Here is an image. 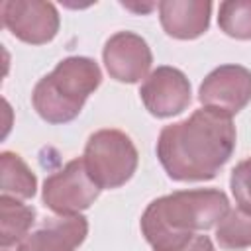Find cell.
<instances>
[{
  "instance_id": "obj_1",
  "label": "cell",
  "mask_w": 251,
  "mask_h": 251,
  "mask_svg": "<svg viewBox=\"0 0 251 251\" xmlns=\"http://www.w3.org/2000/svg\"><path fill=\"white\" fill-rule=\"evenodd\" d=\"M235 139L231 116L202 106L188 118L165 126L157 137L155 153L173 180H212L233 155Z\"/></svg>"
},
{
  "instance_id": "obj_2",
  "label": "cell",
  "mask_w": 251,
  "mask_h": 251,
  "mask_svg": "<svg viewBox=\"0 0 251 251\" xmlns=\"http://www.w3.org/2000/svg\"><path fill=\"white\" fill-rule=\"evenodd\" d=\"M227 210L229 200L220 188L175 190L149 202L139 226L153 251H169L216 227Z\"/></svg>"
},
{
  "instance_id": "obj_3",
  "label": "cell",
  "mask_w": 251,
  "mask_h": 251,
  "mask_svg": "<svg viewBox=\"0 0 251 251\" xmlns=\"http://www.w3.org/2000/svg\"><path fill=\"white\" fill-rule=\"evenodd\" d=\"M100 82L102 71L94 59L71 55L37 80L31 92V104L47 124H67L80 114L86 98Z\"/></svg>"
},
{
  "instance_id": "obj_4",
  "label": "cell",
  "mask_w": 251,
  "mask_h": 251,
  "mask_svg": "<svg viewBox=\"0 0 251 251\" xmlns=\"http://www.w3.org/2000/svg\"><path fill=\"white\" fill-rule=\"evenodd\" d=\"M82 161L100 190H110L124 186L133 176L139 153L127 133L120 129H98L88 137Z\"/></svg>"
},
{
  "instance_id": "obj_5",
  "label": "cell",
  "mask_w": 251,
  "mask_h": 251,
  "mask_svg": "<svg viewBox=\"0 0 251 251\" xmlns=\"http://www.w3.org/2000/svg\"><path fill=\"white\" fill-rule=\"evenodd\" d=\"M100 194V186L90 178L82 157L69 161L49 175L41 188V200L57 216H78L90 208Z\"/></svg>"
},
{
  "instance_id": "obj_6",
  "label": "cell",
  "mask_w": 251,
  "mask_h": 251,
  "mask_svg": "<svg viewBox=\"0 0 251 251\" xmlns=\"http://www.w3.org/2000/svg\"><path fill=\"white\" fill-rule=\"evenodd\" d=\"M0 12L4 27L29 45L49 43L61 25L55 4L43 0H4Z\"/></svg>"
},
{
  "instance_id": "obj_7",
  "label": "cell",
  "mask_w": 251,
  "mask_h": 251,
  "mask_svg": "<svg viewBox=\"0 0 251 251\" xmlns=\"http://www.w3.org/2000/svg\"><path fill=\"white\" fill-rule=\"evenodd\" d=\"M145 110L155 118H173L184 112L192 100V88L186 75L169 65H161L147 75L139 88Z\"/></svg>"
},
{
  "instance_id": "obj_8",
  "label": "cell",
  "mask_w": 251,
  "mask_h": 251,
  "mask_svg": "<svg viewBox=\"0 0 251 251\" xmlns=\"http://www.w3.org/2000/svg\"><path fill=\"white\" fill-rule=\"evenodd\" d=\"M204 108H214L229 116L241 112L251 102V71L241 65H220L206 75L198 88Z\"/></svg>"
},
{
  "instance_id": "obj_9",
  "label": "cell",
  "mask_w": 251,
  "mask_h": 251,
  "mask_svg": "<svg viewBox=\"0 0 251 251\" xmlns=\"http://www.w3.org/2000/svg\"><path fill=\"white\" fill-rule=\"evenodd\" d=\"M102 61L114 80L133 84L147 78L153 65V53L141 35L133 31H118L104 43Z\"/></svg>"
},
{
  "instance_id": "obj_10",
  "label": "cell",
  "mask_w": 251,
  "mask_h": 251,
  "mask_svg": "<svg viewBox=\"0 0 251 251\" xmlns=\"http://www.w3.org/2000/svg\"><path fill=\"white\" fill-rule=\"evenodd\" d=\"M88 235V220L78 216H59L27 233L16 251H76Z\"/></svg>"
},
{
  "instance_id": "obj_11",
  "label": "cell",
  "mask_w": 251,
  "mask_h": 251,
  "mask_svg": "<svg viewBox=\"0 0 251 251\" xmlns=\"http://www.w3.org/2000/svg\"><path fill=\"white\" fill-rule=\"evenodd\" d=\"M212 2L208 0H163L159 2V22L169 37L196 39L210 27Z\"/></svg>"
},
{
  "instance_id": "obj_12",
  "label": "cell",
  "mask_w": 251,
  "mask_h": 251,
  "mask_svg": "<svg viewBox=\"0 0 251 251\" xmlns=\"http://www.w3.org/2000/svg\"><path fill=\"white\" fill-rule=\"evenodd\" d=\"M35 222V208L14 196H0V245L8 249L20 243Z\"/></svg>"
},
{
  "instance_id": "obj_13",
  "label": "cell",
  "mask_w": 251,
  "mask_h": 251,
  "mask_svg": "<svg viewBox=\"0 0 251 251\" xmlns=\"http://www.w3.org/2000/svg\"><path fill=\"white\" fill-rule=\"evenodd\" d=\"M0 171H2V194L14 196L18 200H29L35 196L37 178L18 153L2 151Z\"/></svg>"
},
{
  "instance_id": "obj_14",
  "label": "cell",
  "mask_w": 251,
  "mask_h": 251,
  "mask_svg": "<svg viewBox=\"0 0 251 251\" xmlns=\"http://www.w3.org/2000/svg\"><path fill=\"white\" fill-rule=\"evenodd\" d=\"M216 241L222 249L241 251L251 247V212L243 208H229L216 226Z\"/></svg>"
},
{
  "instance_id": "obj_15",
  "label": "cell",
  "mask_w": 251,
  "mask_h": 251,
  "mask_svg": "<svg viewBox=\"0 0 251 251\" xmlns=\"http://www.w3.org/2000/svg\"><path fill=\"white\" fill-rule=\"evenodd\" d=\"M220 29L241 41L251 39V0H226L220 4L218 14Z\"/></svg>"
},
{
  "instance_id": "obj_16",
  "label": "cell",
  "mask_w": 251,
  "mask_h": 251,
  "mask_svg": "<svg viewBox=\"0 0 251 251\" xmlns=\"http://www.w3.org/2000/svg\"><path fill=\"white\" fill-rule=\"evenodd\" d=\"M229 188L237 206L251 212V157L233 167L229 175Z\"/></svg>"
},
{
  "instance_id": "obj_17",
  "label": "cell",
  "mask_w": 251,
  "mask_h": 251,
  "mask_svg": "<svg viewBox=\"0 0 251 251\" xmlns=\"http://www.w3.org/2000/svg\"><path fill=\"white\" fill-rule=\"evenodd\" d=\"M169 251H214V243H212V239L208 235L196 233L186 243H182V245H178L175 249H169Z\"/></svg>"
},
{
  "instance_id": "obj_18",
  "label": "cell",
  "mask_w": 251,
  "mask_h": 251,
  "mask_svg": "<svg viewBox=\"0 0 251 251\" xmlns=\"http://www.w3.org/2000/svg\"><path fill=\"white\" fill-rule=\"evenodd\" d=\"M2 251H6V249H2Z\"/></svg>"
}]
</instances>
